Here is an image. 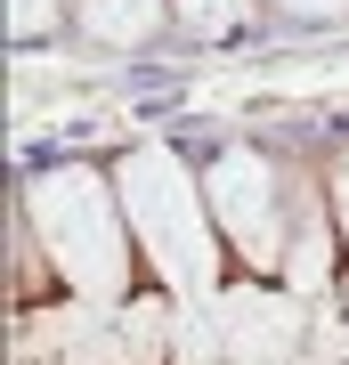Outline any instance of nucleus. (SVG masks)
Wrapping results in <instances>:
<instances>
[{"label":"nucleus","mask_w":349,"mask_h":365,"mask_svg":"<svg viewBox=\"0 0 349 365\" xmlns=\"http://www.w3.org/2000/svg\"><path fill=\"white\" fill-rule=\"evenodd\" d=\"M25 211H33V235L49 252V268L65 276L74 300H98V309H122L130 300V211H122V187L106 179L98 163H57L25 187Z\"/></svg>","instance_id":"f257e3e1"},{"label":"nucleus","mask_w":349,"mask_h":365,"mask_svg":"<svg viewBox=\"0 0 349 365\" xmlns=\"http://www.w3.org/2000/svg\"><path fill=\"white\" fill-rule=\"evenodd\" d=\"M114 187H122L130 235H138L146 268L163 276V292L187 300V309L220 292V220H211L203 179H187V163L163 155V146H130L114 163Z\"/></svg>","instance_id":"f03ea898"},{"label":"nucleus","mask_w":349,"mask_h":365,"mask_svg":"<svg viewBox=\"0 0 349 365\" xmlns=\"http://www.w3.org/2000/svg\"><path fill=\"white\" fill-rule=\"evenodd\" d=\"M203 195H211V220L236 252H244V268H285L293 260V211H285V170L268 155H252V146H236L203 170Z\"/></svg>","instance_id":"7ed1b4c3"},{"label":"nucleus","mask_w":349,"mask_h":365,"mask_svg":"<svg viewBox=\"0 0 349 365\" xmlns=\"http://www.w3.org/2000/svg\"><path fill=\"white\" fill-rule=\"evenodd\" d=\"M211 341H220V365H293L300 357V300L276 284H236L211 292Z\"/></svg>","instance_id":"20e7f679"},{"label":"nucleus","mask_w":349,"mask_h":365,"mask_svg":"<svg viewBox=\"0 0 349 365\" xmlns=\"http://www.w3.org/2000/svg\"><path fill=\"white\" fill-rule=\"evenodd\" d=\"M74 16H81V33H98V41H146L171 16V0H74Z\"/></svg>","instance_id":"39448f33"},{"label":"nucleus","mask_w":349,"mask_h":365,"mask_svg":"<svg viewBox=\"0 0 349 365\" xmlns=\"http://www.w3.org/2000/svg\"><path fill=\"white\" fill-rule=\"evenodd\" d=\"M333 235H341V227H317V220H309V235H293V260H285V268H293L300 300H309V292H333V284H325V260H333Z\"/></svg>","instance_id":"423d86ee"},{"label":"nucleus","mask_w":349,"mask_h":365,"mask_svg":"<svg viewBox=\"0 0 349 365\" xmlns=\"http://www.w3.org/2000/svg\"><path fill=\"white\" fill-rule=\"evenodd\" d=\"M244 9H252V0H171V16H179V33H236V25H244Z\"/></svg>","instance_id":"0eeeda50"},{"label":"nucleus","mask_w":349,"mask_h":365,"mask_svg":"<svg viewBox=\"0 0 349 365\" xmlns=\"http://www.w3.org/2000/svg\"><path fill=\"white\" fill-rule=\"evenodd\" d=\"M57 16H65V0H9V33H16V41L57 33Z\"/></svg>","instance_id":"6e6552de"},{"label":"nucleus","mask_w":349,"mask_h":365,"mask_svg":"<svg viewBox=\"0 0 349 365\" xmlns=\"http://www.w3.org/2000/svg\"><path fill=\"white\" fill-rule=\"evenodd\" d=\"M333 227H341V244H349V163L333 170Z\"/></svg>","instance_id":"1a4fd4ad"},{"label":"nucleus","mask_w":349,"mask_h":365,"mask_svg":"<svg viewBox=\"0 0 349 365\" xmlns=\"http://www.w3.org/2000/svg\"><path fill=\"white\" fill-rule=\"evenodd\" d=\"M276 9H293V16H317V25H325V16H341L349 0H276Z\"/></svg>","instance_id":"9d476101"}]
</instances>
